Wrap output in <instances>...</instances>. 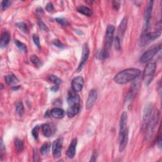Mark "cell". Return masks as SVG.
Segmentation results:
<instances>
[{
  "instance_id": "1",
  "label": "cell",
  "mask_w": 162,
  "mask_h": 162,
  "mask_svg": "<svg viewBox=\"0 0 162 162\" xmlns=\"http://www.w3.org/2000/svg\"><path fill=\"white\" fill-rule=\"evenodd\" d=\"M141 74L138 68H128L118 73L114 77L115 82L118 84H124L134 80Z\"/></svg>"
},
{
  "instance_id": "2",
  "label": "cell",
  "mask_w": 162,
  "mask_h": 162,
  "mask_svg": "<svg viewBox=\"0 0 162 162\" xmlns=\"http://www.w3.org/2000/svg\"><path fill=\"white\" fill-rule=\"evenodd\" d=\"M115 27L114 25H108L106 32L104 46L102 51H99L97 57L101 59H105L109 57L110 48L114 41V36Z\"/></svg>"
},
{
  "instance_id": "3",
  "label": "cell",
  "mask_w": 162,
  "mask_h": 162,
  "mask_svg": "<svg viewBox=\"0 0 162 162\" xmlns=\"http://www.w3.org/2000/svg\"><path fill=\"white\" fill-rule=\"evenodd\" d=\"M159 118H160V112L158 110H155L151 114V116L150 118H149V120L146 127V130L145 139L146 141H149L153 136L156 126H157L158 123Z\"/></svg>"
},
{
  "instance_id": "4",
  "label": "cell",
  "mask_w": 162,
  "mask_h": 162,
  "mask_svg": "<svg viewBox=\"0 0 162 162\" xmlns=\"http://www.w3.org/2000/svg\"><path fill=\"white\" fill-rule=\"evenodd\" d=\"M157 29L154 32H146L142 33L140 39V44L142 46H145L149 42L158 39L160 37L161 33V23L160 22L157 26Z\"/></svg>"
},
{
  "instance_id": "5",
  "label": "cell",
  "mask_w": 162,
  "mask_h": 162,
  "mask_svg": "<svg viewBox=\"0 0 162 162\" xmlns=\"http://www.w3.org/2000/svg\"><path fill=\"white\" fill-rule=\"evenodd\" d=\"M156 68H157V65H156L154 62L149 63L145 67L144 72H143L142 77L146 86H148L150 84L154 76Z\"/></svg>"
},
{
  "instance_id": "6",
  "label": "cell",
  "mask_w": 162,
  "mask_h": 162,
  "mask_svg": "<svg viewBox=\"0 0 162 162\" xmlns=\"http://www.w3.org/2000/svg\"><path fill=\"white\" fill-rule=\"evenodd\" d=\"M161 45H159L148 49L142 55L140 58V61L141 63H146V62L151 60L154 57V56L161 50Z\"/></svg>"
},
{
  "instance_id": "7",
  "label": "cell",
  "mask_w": 162,
  "mask_h": 162,
  "mask_svg": "<svg viewBox=\"0 0 162 162\" xmlns=\"http://www.w3.org/2000/svg\"><path fill=\"white\" fill-rule=\"evenodd\" d=\"M153 3L154 2L153 1H149L146 7V8L145 12V23H144V26H143L142 27V33H146L148 30L149 23H150V20L151 18L153 8Z\"/></svg>"
},
{
  "instance_id": "8",
  "label": "cell",
  "mask_w": 162,
  "mask_h": 162,
  "mask_svg": "<svg viewBox=\"0 0 162 162\" xmlns=\"http://www.w3.org/2000/svg\"><path fill=\"white\" fill-rule=\"evenodd\" d=\"M127 114L123 111L121 115L120 120V130H119V139L122 137L128 135L127 129Z\"/></svg>"
},
{
  "instance_id": "9",
  "label": "cell",
  "mask_w": 162,
  "mask_h": 162,
  "mask_svg": "<svg viewBox=\"0 0 162 162\" xmlns=\"http://www.w3.org/2000/svg\"><path fill=\"white\" fill-rule=\"evenodd\" d=\"M89 56V48L88 45L87 44H84L83 47V52L82 56H81V59L80 61L79 65L77 68V72H80L83 70V68L85 66L87 61L88 60Z\"/></svg>"
},
{
  "instance_id": "10",
  "label": "cell",
  "mask_w": 162,
  "mask_h": 162,
  "mask_svg": "<svg viewBox=\"0 0 162 162\" xmlns=\"http://www.w3.org/2000/svg\"><path fill=\"white\" fill-rule=\"evenodd\" d=\"M62 146H63V138H58L56 139L52 145V153L55 158H59L62 151Z\"/></svg>"
},
{
  "instance_id": "11",
  "label": "cell",
  "mask_w": 162,
  "mask_h": 162,
  "mask_svg": "<svg viewBox=\"0 0 162 162\" xmlns=\"http://www.w3.org/2000/svg\"><path fill=\"white\" fill-rule=\"evenodd\" d=\"M153 104L151 103H149L146 104L145 107L144 111H143V115H142V127L143 128H145L147 126V124L150 118L152 111H153Z\"/></svg>"
},
{
  "instance_id": "12",
  "label": "cell",
  "mask_w": 162,
  "mask_h": 162,
  "mask_svg": "<svg viewBox=\"0 0 162 162\" xmlns=\"http://www.w3.org/2000/svg\"><path fill=\"white\" fill-rule=\"evenodd\" d=\"M134 81L133 84H132L131 88H130V91L128 92V95L127 96V100L131 101L133 99V98L135 97L137 92H138L139 88V85H140V79H139V76L136 78Z\"/></svg>"
},
{
  "instance_id": "13",
  "label": "cell",
  "mask_w": 162,
  "mask_h": 162,
  "mask_svg": "<svg viewBox=\"0 0 162 162\" xmlns=\"http://www.w3.org/2000/svg\"><path fill=\"white\" fill-rule=\"evenodd\" d=\"M84 84V80L83 77L78 76L75 77L72 82V90L75 92H80L82 91Z\"/></svg>"
},
{
  "instance_id": "14",
  "label": "cell",
  "mask_w": 162,
  "mask_h": 162,
  "mask_svg": "<svg viewBox=\"0 0 162 162\" xmlns=\"http://www.w3.org/2000/svg\"><path fill=\"white\" fill-rule=\"evenodd\" d=\"M98 98V92L96 89H92L90 91L88 99L86 101V108L89 110L95 104Z\"/></svg>"
},
{
  "instance_id": "15",
  "label": "cell",
  "mask_w": 162,
  "mask_h": 162,
  "mask_svg": "<svg viewBox=\"0 0 162 162\" xmlns=\"http://www.w3.org/2000/svg\"><path fill=\"white\" fill-rule=\"evenodd\" d=\"M42 132L46 138L52 136L55 132V127L49 123H45L42 126Z\"/></svg>"
},
{
  "instance_id": "16",
  "label": "cell",
  "mask_w": 162,
  "mask_h": 162,
  "mask_svg": "<svg viewBox=\"0 0 162 162\" xmlns=\"http://www.w3.org/2000/svg\"><path fill=\"white\" fill-rule=\"evenodd\" d=\"M77 145V139H73L71 141L70 144L68 146V148L67 151V155L69 158H73L76 154V146Z\"/></svg>"
},
{
  "instance_id": "17",
  "label": "cell",
  "mask_w": 162,
  "mask_h": 162,
  "mask_svg": "<svg viewBox=\"0 0 162 162\" xmlns=\"http://www.w3.org/2000/svg\"><path fill=\"white\" fill-rule=\"evenodd\" d=\"M65 115V111L63 109L56 107L49 111V116L55 118H61Z\"/></svg>"
},
{
  "instance_id": "18",
  "label": "cell",
  "mask_w": 162,
  "mask_h": 162,
  "mask_svg": "<svg viewBox=\"0 0 162 162\" xmlns=\"http://www.w3.org/2000/svg\"><path fill=\"white\" fill-rule=\"evenodd\" d=\"M80 104H75L73 105L70 106V107L68 108L67 111V115L69 118L73 117L76 115L80 111Z\"/></svg>"
},
{
  "instance_id": "19",
  "label": "cell",
  "mask_w": 162,
  "mask_h": 162,
  "mask_svg": "<svg viewBox=\"0 0 162 162\" xmlns=\"http://www.w3.org/2000/svg\"><path fill=\"white\" fill-rule=\"evenodd\" d=\"M76 92L75 91H72L70 92L69 95H68V99H67V102L68 104H69L70 106L71 105H73L75 104H79L80 103V97L79 96V95H77L76 93Z\"/></svg>"
},
{
  "instance_id": "20",
  "label": "cell",
  "mask_w": 162,
  "mask_h": 162,
  "mask_svg": "<svg viewBox=\"0 0 162 162\" xmlns=\"http://www.w3.org/2000/svg\"><path fill=\"white\" fill-rule=\"evenodd\" d=\"M10 41V35L7 31H4L1 36V43L0 46L2 48H3L7 46Z\"/></svg>"
},
{
  "instance_id": "21",
  "label": "cell",
  "mask_w": 162,
  "mask_h": 162,
  "mask_svg": "<svg viewBox=\"0 0 162 162\" xmlns=\"http://www.w3.org/2000/svg\"><path fill=\"white\" fill-rule=\"evenodd\" d=\"M6 83H7L8 85L11 86H16L17 84L18 83V79L17 77L14 76V75H8V76H7L5 78Z\"/></svg>"
},
{
  "instance_id": "22",
  "label": "cell",
  "mask_w": 162,
  "mask_h": 162,
  "mask_svg": "<svg viewBox=\"0 0 162 162\" xmlns=\"http://www.w3.org/2000/svg\"><path fill=\"white\" fill-rule=\"evenodd\" d=\"M127 26V18L125 17L121 21L119 25V27H118V33H119L120 36H123L124 33H125L126 32Z\"/></svg>"
},
{
  "instance_id": "23",
  "label": "cell",
  "mask_w": 162,
  "mask_h": 162,
  "mask_svg": "<svg viewBox=\"0 0 162 162\" xmlns=\"http://www.w3.org/2000/svg\"><path fill=\"white\" fill-rule=\"evenodd\" d=\"M77 11L79 13L82 14L86 16L91 17L92 15V10L89 8L85 7V6H79L77 8Z\"/></svg>"
},
{
  "instance_id": "24",
  "label": "cell",
  "mask_w": 162,
  "mask_h": 162,
  "mask_svg": "<svg viewBox=\"0 0 162 162\" xmlns=\"http://www.w3.org/2000/svg\"><path fill=\"white\" fill-rule=\"evenodd\" d=\"M129 135H126L125 136L122 137V138H120V145H119V151L120 153L123 152L124 149H126L127 142H128V139H129Z\"/></svg>"
},
{
  "instance_id": "25",
  "label": "cell",
  "mask_w": 162,
  "mask_h": 162,
  "mask_svg": "<svg viewBox=\"0 0 162 162\" xmlns=\"http://www.w3.org/2000/svg\"><path fill=\"white\" fill-rule=\"evenodd\" d=\"M50 147H51V144L49 142H46V143H45L44 145H42V146H41V148L40 149L41 154L43 156H45V155L48 154V153L49 151V149H50Z\"/></svg>"
},
{
  "instance_id": "26",
  "label": "cell",
  "mask_w": 162,
  "mask_h": 162,
  "mask_svg": "<svg viewBox=\"0 0 162 162\" xmlns=\"http://www.w3.org/2000/svg\"><path fill=\"white\" fill-rule=\"evenodd\" d=\"M30 61L36 67H40L42 65V62L41 60L36 55H33L30 57Z\"/></svg>"
},
{
  "instance_id": "27",
  "label": "cell",
  "mask_w": 162,
  "mask_h": 162,
  "mask_svg": "<svg viewBox=\"0 0 162 162\" xmlns=\"http://www.w3.org/2000/svg\"><path fill=\"white\" fill-rule=\"evenodd\" d=\"M48 79L49 81H51V83H53L55 86H59L60 84L61 83V80L60 78H58L57 76H54V75H51V76H48Z\"/></svg>"
},
{
  "instance_id": "28",
  "label": "cell",
  "mask_w": 162,
  "mask_h": 162,
  "mask_svg": "<svg viewBox=\"0 0 162 162\" xmlns=\"http://www.w3.org/2000/svg\"><path fill=\"white\" fill-rule=\"evenodd\" d=\"M15 146L18 152H20L22 151V149L23 148V143L22 141L20 139H16L14 142Z\"/></svg>"
},
{
  "instance_id": "29",
  "label": "cell",
  "mask_w": 162,
  "mask_h": 162,
  "mask_svg": "<svg viewBox=\"0 0 162 162\" xmlns=\"http://www.w3.org/2000/svg\"><path fill=\"white\" fill-rule=\"evenodd\" d=\"M15 43L16 46H17V48L19 49L21 51H23L24 53L27 52V46H26V45L23 44V42H20L19 41H18V40H16L15 41Z\"/></svg>"
},
{
  "instance_id": "30",
  "label": "cell",
  "mask_w": 162,
  "mask_h": 162,
  "mask_svg": "<svg viewBox=\"0 0 162 162\" xmlns=\"http://www.w3.org/2000/svg\"><path fill=\"white\" fill-rule=\"evenodd\" d=\"M16 26L20 30H22L23 33H26V34H27L29 33L27 25L25 23H23V22H18V23H16Z\"/></svg>"
},
{
  "instance_id": "31",
  "label": "cell",
  "mask_w": 162,
  "mask_h": 162,
  "mask_svg": "<svg viewBox=\"0 0 162 162\" xmlns=\"http://www.w3.org/2000/svg\"><path fill=\"white\" fill-rule=\"evenodd\" d=\"M16 111L18 115L22 116L23 114V106L22 103H17L16 104Z\"/></svg>"
},
{
  "instance_id": "32",
  "label": "cell",
  "mask_w": 162,
  "mask_h": 162,
  "mask_svg": "<svg viewBox=\"0 0 162 162\" xmlns=\"http://www.w3.org/2000/svg\"><path fill=\"white\" fill-rule=\"evenodd\" d=\"M39 129H40L39 126H36V127H34V128L32 130V134H33V136L34 137V138L36 140H37V139H38Z\"/></svg>"
},
{
  "instance_id": "33",
  "label": "cell",
  "mask_w": 162,
  "mask_h": 162,
  "mask_svg": "<svg viewBox=\"0 0 162 162\" xmlns=\"http://www.w3.org/2000/svg\"><path fill=\"white\" fill-rule=\"evenodd\" d=\"M55 20L62 26H67L68 25V21L64 18H57Z\"/></svg>"
},
{
  "instance_id": "34",
  "label": "cell",
  "mask_w": 162,
  "mask_h": 162,
  "mask_svg": "<svg viewBox=\"0 0 162 162\" xmlns=\"http://www.w3.org/2000/svg\"><path fill=\"white\" fill-rule=\"evenodd\" d=\"M114 45L115 48L117 50H120V39L119 37H115L114 39Z\"/></svg>"
},
{
  "instance_id": "35",
  "label": "cell",
  "mask_w": 162,
  "mask_h": 162,
  "mask_svg": "<svg viewBox=\"0 0 162 162\" xmlns=\"http://www.w3.org/2000/svg\"><path fill=\"white\" fill-rule=\"evenodd\" d=\"M37 23H38L39 27L43 31H48V27H47L46 25L41 20H38L37 21Z\"/></svg>"
},
{
  "instance_id": "36",
  "label": "cell",
  "mask_w": 162,
  "mask_h": 162,
  "mask_svg": "<svg viewBox=\"0 0 162 162\" xmlns=\"http://www.w3.org/2000/svg\"><path fill=\"white\" fill-rule=\"evenodd\" d=\"M11 3V2L10 1H3L2 2V4H1L2 9L3 10H7L10 7Z\"/></svg>"
},
{
  "instance_id": "37",
  "label": "cell",
  "mask_w": 162,
  "mask_h": 162,
  "mask_svg": "<svg viewBox=\"0 0 162 162\" xmlns=\"http://www.w3.org/2000/svg\"><path fill=\"white\" fill-rule=\"evenodd\" d=\"M33 41L34 42L35 45L39 49H40L41 48V45H40V41H39V37L37 36V35H34L33 37Z\"/></svg>"
},
{
  "instance_id": "38",
  "label": "cell",
  "mask_w": 162,
  "mask_h": 162,
  "mask_svg": "<svg viewBox=\"0 0 162 162\" xmlns=\"http://www.w3.org/2000/svg\"><path fill=\"white\" fill-rule=\"evenodd\" d=\"M52 44L55 46H57L59 48H65V46L62 44V43L58 39H56V40H54L53 42H52Z\"/></svg>"
},
{
  "instance_id": "39",
  "label": "cell",
  "mask_w": 162,
  "mask_h": 162,
  "mask_svg": "<svg viewBox=\"0 0 162 162\" xmlns=\"http://www.w3.org/2000/svg\"><path fill=\"white\" fill-rule=\"evenodd\" d=\"M112 7L115 10H118L120 7V2L119 1H114L112 3Z\"/></svg>"
},
{
  "instance_id": "40",
  "label": "cell",
  "mask_w": 162,
  "mask_h": 162,
  "mask_svg": "<svg viewBox=\"0 0 162 162\" xmlns=\"http://www.w3.org/2000/svg\"><path fill=\"white\" fill-rule=\"evenodd\" d=\"M46 10L48 12H52L54 10V7L52 3H48L46 6Z\"/></svg>"
},
{
  "instance_id": "41",
  "label": "cell",
  "mask_w": 162,
  "mask_h": 162,
  "mask_svg": "<svg viewBox=\"0 0 162 162\" xmlns=\"http://www.w3.org/2000/svg\"><path fill=\"white\" fill-rule=\"evenodd\" d=\"M39 156H38V153H37V149H34V161H39Z\"/></svg>"
},
{
  "instance_id": "42",
  "label": "cell",
  "mask_w": 162,
  "mask_h": 162,
  "mask_svg": "<svg viewBox=\"0 0 162 162\" xmlns=\"http://www.w3.org/2000/svg\"><path fill=\"white\" fill-rule=\"evenodd\" d=\"M96 158H97V152L95 151H94V153H93L90 161H95L96 160Z\"/></svg>"
},
{
  "instance_id": "43",
  "label": "cell",
  "mask_w": 162,
  "mask_h": 162,
  "mask_svg": "<svg viewBox=\"0 0 162 162\" xmlns=\"http://www.w3.org/2000/svg\"><path fill=\"white\" fill-rule=\"evenodd\" d=\"M58 88H59V86H55V85L53 87H52V88H51V90L52 91H53V92H57V91H58Z\"/></svg>"
},
{
  "instance_id": "44",
  "label": "cell",
  "mask_w": 162,
  "mask_h": 162,
  "mask_svg": "<svg viewBox=\"0 0 162 162\" xmlns=\"http://www.w3.org/2000/svg\"><path fill=\"white\" fill-rule=\"evenodd\" d=\"M36 12H37V14H39V15H41L43 13V11H42V10L41 8H37L36 10Z\"/></svg>"
},
{
  "instance_id": "45",
  "label": "cell",
  "mask_w": 162,
  "mask_h": 162,
  "mask_svg": "<svg viewBox=\"0 0 162 162\" xmlns=\"http://www.w3.org/2000/svg\"><path fill=\"white\" fill-rule=\"evenodd\" d=\"M157 143H158V145L159 148H161V136L159 137Z\"/></svg>"
}]
</instances>
